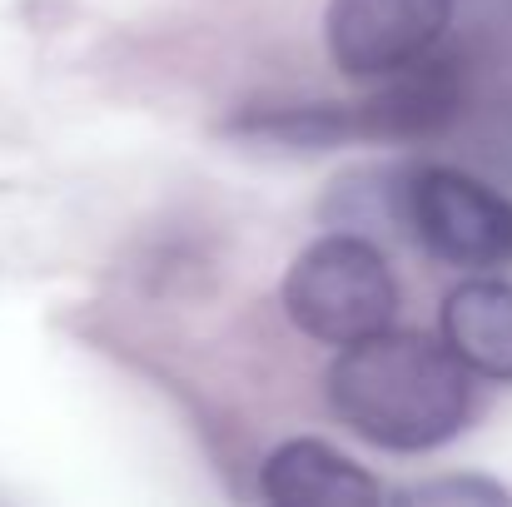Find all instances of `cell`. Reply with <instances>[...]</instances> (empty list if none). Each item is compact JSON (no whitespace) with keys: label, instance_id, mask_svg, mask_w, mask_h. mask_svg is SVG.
<instances>
[{"label":"cell","instance_id":"1","mask_svg":"<svg viewBox=\"0 0 512 507\" xmlns=\"http://www.w3.org/2000/svg\"><path fill=\"white\" fill-rule=\"evenodd\" d=\"M329 408L363 443L388 453H428L473 413L463 358L428 334H383L348 343L329 368Z\"/></svg>","mask_w":512,"mask_h":507},{"label":"cell","instance_id":"3","mask_svg":"<svg viewBox=\"0 0 512 507\" xmlns=\"http://www.w3.org/2000/svg\"><path fill=\"white\" fill-rule=\"evenodd\" d=\"M393 219L443 264L483 274L512 264V199L463 169L418 165L398 174Z\"/></svg>","mask_w":512,"mask_h":507},{"label":"cell","instance_id":"9","mask_svg":"<svg viewBox=\"0 0 512 507\" xmlns=\"http://www.w3.org/2000/svg\"><path fill=\"white\" fill-rule=\"evenodd\" d=\"M393 503H463V507H503L512 503V493L503 483H488V478H438V483H418V488H398Z\"/></svg>","mask_w":512,"mask_h":507},{"label":"cell","instance_id":"5","mask_svg":"<svg viewBox=\"0 0 512 507\" xmlns=\"http://www.w3.org/2000/svg\"><path fill=\"white\" fill-rule=\"evenodd\" d=\"M373 85L358 105V140H428L463 115V60L443 45Z\"/></svg>","mask_w":512,"mask_h":507},{"label":"cell","instance_id":"4","mask_svg":"<svg viewBox=\"0 0 512 507\" xmlns=\"http://www.w3.org/2000/svg\"><path fill=\"white\" fill-rule=\"evenodd\" d=\"M453 0H329L324 40L348 80H383L443 45Z\"/></svg>","mask_w":512,"mask_h":507},{"label":"cell","instance_id":"7","mask_svg":"<svg viewBox=\"0 0 512 507\" xmlns=\"http://www.w3.org/2000/svg\"><path fill=\"white\" fill-rule=\"evenodd\" d=\"M443 343L463 358L468 373L512 383V284L508 279H463L443 299Z\"/></svg>","mask_w":512,"mask_h":507},{"label":"cell","instance_id":"2","mask_svg":"<svg viewBox=\"0 0 512 507\" xmlns=\"http://www.w3.org/2000/svg\"><path fill=\"white\" fill-rule=\"evenodd\" d=\"M284 314L319 343L348 348L383 334L398 314V279L373 239L324 234L284 274Z\"/></svg>","mask_w":512,"mask_h":507},{"label":"cell","instance_id":"8","mask_svg":"<svg viewBox=\"0 0 512 507\" xmlns=\"http://www.w3.org/2000/svg\"><path fill=\"white\" fill-rule=\"evenodd\" d=\"M229 135L259 150L319 155L358 140V105H289V110H249L229 120Z\"/></svg>","mask_w":512,"mask_h":507},{"label":"cell","instance_id":"6","mask_svg":"<svg viewBox=\"0 0 512 507\" xmlns=\"http://www.w3.org/2000/svg\"><path fill=\"white\" fill-rule=\"evenodd\" d=\"M259 488L274 507H363L378 503V483L324 438H289L264 458Z\"/></svg>","mask_w":512,"mask_h":507}]
</instances>
